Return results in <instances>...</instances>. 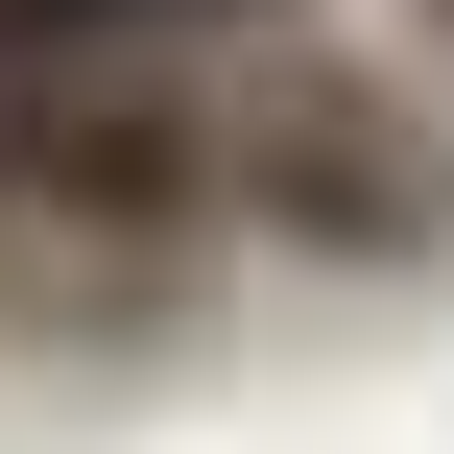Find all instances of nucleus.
Returning <instances> with one entry per match:
<instances>
[{
  "label": "nucleus",
  "mask_w": 454,
  "mask_h": 454,
  "mask_svg": "<svg viewBox=\"0 0 454 454\" xmlns=\"http://www.w3.org/2000/svg\"><path fill=\"white\" fill-rule=\"evenodd\" d=\"M215 96H239V239L383 263V239H431V215H454V120L407 96V72H359L335 24H263V48H215Z\"/></svg>",
  "instance_id": "1"
}]
</instances>
